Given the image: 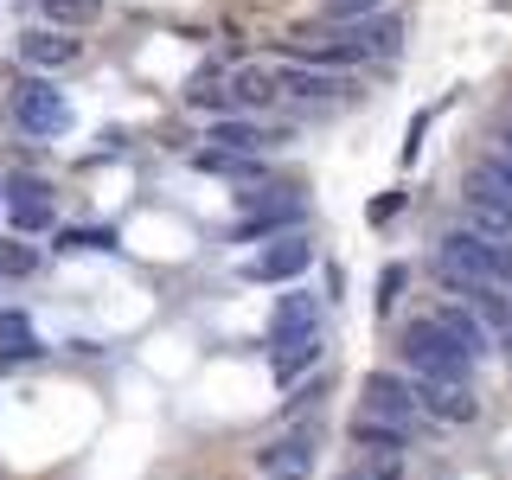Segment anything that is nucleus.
Segmentation results:
<instances>
[{
	"label": "nucleus",
	"instance_id": "nucleus-19",
	"mask_svg": "<svg viewBox=\"0 0 512 480\" xmlns=\"http://www.w3.org/2000/svg\"><path fill=\"white\" fill-rule=\"evenodd\" d=\"M320 352H327V340H320V333H308V340H295V346H276V352H269V372H276L282 384H295L301 372H308V365H320Z\"/></svg>",
	"mask_w": 512,
	"mask_h": 480
},
{
	"label": "nucleus",
	"instance_id": "nucleus-16",
	"mask_svg": "<svg viewBox=\"0 0 512 480\" xmlns=\"http://www.w3.org/2000/svg\"><path fill=\"white\" fill-rule=\"evenodd\" d=\"M468 231H480V237H500V244H512V205H500L493 192L468 186Z\"/></svg>",
	"mask_w": 512,
	"mask_h": 480
},
{
	"label": "nucleus",
	"instance_id": "nucleus-24",
	"mask_svg": "<svg viewBox=\"0 0 512 480\" xmlns=\"http://www.w3.org/2000/svg\"><path fill=\"white\" fill-rule=\"evenodd\" d=\"M32 269H39V250L26 244V237H7V244H0V276H32Z\"/></svg>",
	"mask_w": 512,
	"mask_h": 480
},
{
	"label": "nucleus",
	"instance_id": "nucleus-3",
	"mask_svg": "<svg viewBox=\"0 0 512 480\" xmlns=\"http://www.w3.org/2000/svg\"><path fill=\"white\" fill-rule=\"evenodd\" d=\"M7 116H13V128H20V135L52 141V135H64V128L77 122V109H71V96H64L58 84H45V77H13Z\"/></svg>",
	"mask_w": 512,
	"mask_h": 480
},
{
	"label": "nucleus",
	"instance_id": "nucleus-8",
	"mask_svg": "<svg viewBox=\"0 0 512 480\" xmlns=\"http://www.w3.org/2000/svg\"><path fill=\"white\" fill-rule=\"evenodd\" d=\"M7 218H13V237H32L52 224V186L39 180V173H7Z\"/></svg>",
	"mask_w": 512,
	"mask_h": 480
},
{
	"label": "nucleus",
	"instance_id": "nucleus-17",
	"mask_svg": "<svg viewBox=\"0 0 512 480\" xmlns=\"http://www.w3.org/2000/svg\"><path fill=\"white\" fill-rule=\"evenodd\" d=\"M276 71L269 64H244V71H231V103L237 109H263V103H276Z\"/></svg>",
	"mask_w": 512,
	"mask_h": 480
},
{
	"label": "nucleus",
	"instance_id": "nucleus-5",
	"mask_svg": "<svg viewBox=\"0 0 512 480\" xmlns=\"http://www.w3.org/2000/svg\"><path fill=\"white\" fill-rule=\"evenodd\" d=\"M314 448H320V429H288V436H269L256 448L250 468L263 480H308L314 474Z\"/></svg>",
	"mask_w": 512,
	"mask_h": 480
},
{
	"label": "nucleus",
	"instance_id": "nucleus-2",
	"mask_svg": "<svg viewBox=\"0 0 512 480\" xmlns=\"http://www.w3.org/2000/svg\"><path fill=\"white\" fill-rule=\"evenodd\" d=\"M397 359H404V372L410 378H442V384H468L474 378V359L461 352L448 333L436 327V320H410L404 333H397Z\"/></svg>",
	"mask_w": 512,
	"mask_h": 480
},
{
	"label": "nucleus",
	"instance_id": "nucleus-15",
	"mask_svg": "<svg viewBox=\"0 0 512 480\" xmlns=\"http://www.w3.org/2000/svg\"><path fill=\"white\" fill-rule=\"evenodd\" d=\"M352 448H365V455H404L410 448V429L397 423H378V416H352Z\"/></svg>",
	"mask_w": 512,
	"mask_h": 480
},
{
	"label": "nucleus",
	"instance_id": "nucleus-14",
	"mask_svg": "<svg viewBox=\"0 0 512 480\" xmlns=\"http://www.w3.org/2000/svg\"><path fill=\"white\" fill-rule=\"evenodd\" d=\"M308 218V199H282V205H263V212H244V224H237V244H250V237H269L276 244L282 231H295V224Z\"/></svg>",
	"mask_w": 512,
	"mask_h": 480
},
{
	"label": "nucleus",
	"instance_id": "nucleus-7",
	"mask_svg": "<svg viewBox=\"0 0 512 480\" xmlns=\"http://www.w3.org/2000/svg\"><path fill=\"white\" fill-rule=\"evenodd\" d=\"M77 58H84V39H77V32H58V26H32V32H20V64H26L32 77L71 71Z\"/></svg>",
	"mask_w": 512,
	"mask_h": 480
},
{
	"label": "nucleus",
	"instance_id": "nucleus-13",
	"mask_svg": "<svg viewBox=\"0 0 512 480\" xmlns=\"http://www.w3.org/2000/svg\"><path fill=\"white\" fill-rule=\"evenodd\" d=\"M205 148H218V154H244V160H263L269 148H276V135H269L263 122H244V116H218L212 128H205Z\"/></svg>",
	"mask_w": 512,
	"mask_h": 480
},
{
	"label": "nucleus",
	"instance_id": "nucleus-22",
	"mask_svg": "<svg viewBox=\"0 0 512 480\" xmlns=\"http://www.w3.org/2000/svg\"><path fill=\"white\" fill-rule=\"evenodd\" d=\"M468 186H480V192H493L500 205H512V160H506V154H487V160L468 173Z\"/></svg>",
	"mask_w": 512,
	"mask_h": 480
},
{
	"label": "nucleus",
	"instance_id": "nucleus-9",
	"mask_svg": "<svg viewBox=\"0 0 512 480\" xmlns=\"http://www.w3.org/2000/svg\"><path fill=\"white\" fill-rule=\"evenodd\" d=\"M308 333H320V301L308 295V288H288V295H276V308H269V352L308 340Z\"/></svg>",
	"mask_w": 512,
	"mask_h": 480
},
{
	"label": "nucleus",
	"instance_id": "nucleus-6",
	"mask_svg": "<svg viewBox=\"0 0 512 480\" xmlns=\"http://www.w3.org/2000/svg\"><path fill=\"white\" fill-rule=\"evenodd\" d=\"M308 263H314V244L301 231H288V237H276V244H263L256 256H244L237 276L244 282H295V276H308Z\"/></svg>",
	"mask_w": 512,
	"mask_h": 480
},
{
	"label": "nucleus",
	"instance_id": "nucleus-11",
	"mask_svg": "<svg viewBox=\"0 0 512 480\" xmlns=\"http://www.w3.org/2000/svg\"><path fill=\"white\" fill-rule=\"evenodd\" d=\"M416 404H423V416H436V423H474V416H480V397H474V384L416 378Z\"/></svg>",
	"mask_w": 512,
	"mask_h": 480
},
{
	"label": "nucleus",
	"instance_id": "nucleus-28",
	"mask_svg": "<svg viewBox=\"0 0 512 480\" xmlns=\"http://www.w3.org/2000/svg\"><path fill=\"white\" fill-rule=\"evenodd\" d=\"M493 154H506V160H512V128H500V148H493Z\"/></svg>",
	"mask_w": 512,
	"mask_h": 480
},
{
	"label": "nucleus",
	"instance_id": "nucleus-25",
	"mask_svg": "<svg viewBox=\"0 0 512 480\" xmlns=\"http://www.w3.org/2000/svg\"><path fill=\"white\" fill-rule=\"evenodd\" d=\"M327 13L333 26H352V20H372V13H391V0H327Z\"/></svg>",
	"mask_w": 512,
	"mask_h": 480
},
{
	"label": "nucleus",
	"instance_id": "nucleus-23",
	"mask_svg": "<svg viewBox=\"0 0 512 480\" xmlns=\"http://www.w3.org/2000/svg\"><path fill=\"white\" fill-rule=\"evenodd\" d=\"M0 346H7L13 359H32V352H39V340H32V320L0 308Z\"/></svg>",
	"mask_w": 512,
	"mask_h": 480
},
{
	"label": "nucleus",
	"instance_id": "nucleus-12",
	"mask_svg": "<svg viewBox=\"0 0 512 480\" xmlns=\"http://www.w3.org/2000/svg\"><path fill=\"white\" fill-rule=\"evenodd\" d=\"M429 320H436V327H442V333H448V340H455L461 352H468L474 365L493 352V327H487V320H480V314L468 308V301H442V308L429 314Z\"/></svg>",
	"mask_w": 512,
	"mask_h": 480
},
{
	"label": "nucleus",
	"instance_id": "nucleus-26",
	"mask_svg": "<svg viewBox=\"0 0 512 480\" xmlns=\"http://www.w3.org/2000/svg\"><path fill=\"white\" fill-rule=\"evenodd\" d=\"M58 250H116L109 231H58Z\"/></svg>",
	"mask_w": 512,
	"mask_h": 480
},
{
	"label": "nucleus",
	"instance_id": "nucleus-20",
	"mask_svg": "<svg viewBox=\"0 0 512 480\" xmlns=\"http://www.w3.org/2000/svg\"><path fill=\"white\" fill-rule=\"evenodd\" d=\"M186 103L192 109H218V116H231V71H199L192 77V90H186Z\"/></svg>",
	"mask_w": 512,
	"mask_h": 480
},
{
	"label": "nucleus",
	"instance_id": "nucleus-1",
	"mask_svg": "<svg viewBox=\"0 0 512 480\" xmlns=\"http://www.w3.org/2000/svg\"><path fill=\"white\" fill-rule=\"evenodd\" d=\"M436 282L455 295V288L468 282H493V288H512V244H500V237H480V231H448L436 244Z\"/></svg>",
	"mask_w": 512,
	"mask_h": 480
},
{
	"label": "nucleus",
	"instance_id": "nucleus-21",
	"mask_svg": "<svg viewBox=\"0 0 512 480\" xmlns=\"http://www.w3.org/2000/svg\"><path fill=\"white\" fill-rule=\"evenodd\" d=\"M192 167H199V173H218V180H250V186H256V173H263V160H244V154H218V148H199V154H192Z\"/></svg>",
	"mask_w": 512,
	"mask_h": 480
},
{
	"label": "nucleus",
	"instance_id": "nucleus-29",
	"mask_svg": "<svg viewBox=\"0 0 512 480\" xmlns=\"http://www.w3.org/2000/svg\"><path fill=\"white\" fill-rule=\"evenodd\" d=\"M340 480H372V474H365V468H359V474H340Z\"/></svg>",
	"mask_w": 512,
	"mask_h": 480
},
{
	"label": "nucleus",
	"instance_id": "nucleus-10",
	"mask_svg": "<svg viewBox=\"0 0 512 480\" xmlns=\"http://www.w3.org/2000/svg\"><path fill=\"white\" fill-rule=\"evenodd\" d=\"M276 90L295 96V103H327V96L346 90V71H320V64H301V58H276Z\"/></svg>",
	"mask_w": 512,
	"mask_h": 480
},
{
	"label": "nucleus",
	"instance_id": "nucleus-27",
	"mask_svg": "<svg viewBox=\"0 0 512 480\" xmlns=\"http://www.w3.org/2000/svg\"><path fill=\"white\" fill-rule=\"evenodd\" d=\"M397 288H404V263H391V269H384V282H378V308H391V301H397Z\"/></svg>",
	"mask_w": 512,
	"mask_h": 480
},
{
	"label": "nucleus",
	"instance_id": "nucleus-4",
	"mask_svg": "<svg viewBox=\"0 0 512 480\" xmlns=\"http://www.w3.org/2000/svg\"><path fill=\"white\" fill-rule=\"evenodd\" d=\"M359 410L416 436V416H423V404H416V378H410V372H365V384H359Z\"/></svg>",
	"mask_w": 512,
	"mask_h": 480
},
{
	"label": "nucleus",
	"instance_id": "nucleus-18",
	"mask_svg": "<svg viewBox=\"0 0 512 480\" xmlns=\"http://www.w3.org/2000/svg\"><path fill=\"white\" fill-rule=\"evenodd\" d=\"M39 7V20L45 26H58V32H84L103 20V0H32Z\"/></svg>",
	"mask_w": 512,
	"mask_h": 480
}]
</instances>
